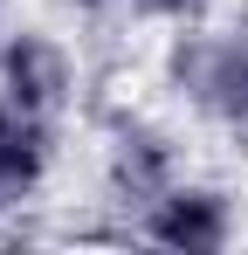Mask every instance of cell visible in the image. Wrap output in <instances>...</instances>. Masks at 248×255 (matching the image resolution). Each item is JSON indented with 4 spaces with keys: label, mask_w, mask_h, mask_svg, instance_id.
<instances>
[{
    "label": "cell",
    "mask_w": 248,
    "mask_h": 255,
    "mask_svg": "<svg viewBox=\"0 0 248 255\" xmlns=\"http://www.w3.org/2000/svg\"><path fill=\"white\" fill-rule=\"evenodd\" d=\"M165 90H179V104L207 131L248 152V21L235 28L186 21L165 42Z\"/></svg>",
    "instance_id": "obj_1"
},
{
    "label": "cell",
    "mask_w": 248,
    "mask_h": 255,
    "mask_svg": "<svg viewBox=\"0 0 248 255\" xmlns=\"http://www.w3.org/2000/svg\"><path fill=\"white\" fill-rule=\"evenodd\" d=\"M131 235L152 242V249H172V255H214V249H228L242 235V193L228 179H207V172L186 166L152 207L131 221Z\"/></svg>",
    "instance_id": "obj_2"
},
{
    "label": "cell",
    "mask_w": 248,
    "mask_h": 255,
    "mask_svg": "<svg viewBox=\"0 0 248 255\" xmlns=\"http://www.w3.org/2000/svg\"><path fill=\"white\" fill-rule=\"evenodd\" d=\"M0 97L41 118H62L76 104V48L48 35L41 21H7L0 28Z\"/></svg>",
    "instance_id": "obj_3"
},
{
    "label": "cell",
    "mask_w": 248,
    "mask_h": 255,
    "mask_svg": "<svg viewBox=\"0 0 248 255\" xmlns=\"http://www.w3.org/2000/svg\"><path fill=\"white\" fill-rule=\"evenodd\" d=\"M62 166V118H41L0 97V221L35 207Z\"/></svg>",
    "instance_id": "obj_4"
},
{
    "label": "cell",
    "mask_w": 248,
    "mask_h": 255,
    "mask_svg": "<svg viewBox=\"0 0 248 255\" xmlns=\"http://www.w3.org/2000/svg\"><path fill=\"white\" fill-rule=\"evenodd\" d=\"M76 14H118V0H69Z\"/></svg>",
    "instance_id": "obj_5"
}]
</instances>
